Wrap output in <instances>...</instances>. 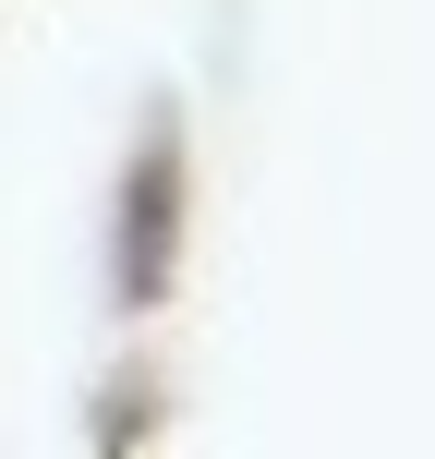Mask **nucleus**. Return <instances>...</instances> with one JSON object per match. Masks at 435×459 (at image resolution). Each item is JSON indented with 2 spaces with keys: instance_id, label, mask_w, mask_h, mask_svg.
<instances>
[{
  "instance_id": "f257e3e1",
  "label": "nucleus",
  "mask_w": 435,
  "mask_h": 459,
  "mask_svg": "<svg viewBox=\"0 0 435 459\" xmlns=\"http://www.w3.org/2000/svg\"><path fill=\"white\" fill-rule=\"evenodd\" d=\"M170 206H182V145H170V121H158V134H145V182L121 194V290L134 302L170 290V230H182Z\"/></svg>"
}]
</instances>
